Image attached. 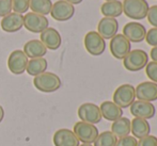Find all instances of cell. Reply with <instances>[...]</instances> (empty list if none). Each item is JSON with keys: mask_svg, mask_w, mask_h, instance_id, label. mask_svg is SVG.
<instances>
[{"mask_svg": "<svg viewBox=\"0 0 157 146\" xmlns=\"http://www.w3.org/2000/svg\"><path fill=\"white\" fill-rule=\"evenodd\" d=\"M23 51L25 52L27 58H44V56L47 54V48L40 39H31L24 45Z\"/></svg>", "mask_w": 157, "mask_h": 146, "instance_id": "20", "label": "cell"}, {"mask_svg": "<svg viewBox=\"0 0 157 146\" xmlns=\"http://www.w3.org/2000/svg\"><path fill=\"white\" fill-rule=\"evenodd\" d=\"M145 74L152 82L157 83V62H149L145 66Z\"/></svg>", "mask_w": 157, "mask_h": 146, "instance_id": "28", "label": "cell"}, {"mask_svg": "<svg viewBox=\"0 0 157 146\" xmlns=\"http://www.w3.org/2000/svg\"><path fill=\"white\" fill-rule=\"evenodd\" d=\"M28 62L29 60L23 50H14L8 58V68L12 74L21 75L26 72Z\"/></svg>", "mask_w": 157, "mask_h": 146, "instance_id": "11", "label": "cell"}, {"mask_svg": "<svg viewBox=\"0 0 157 146\" xmlns=\"http://www.w3.org/2000/svg\"><path fill=\"white\" fill-rule=\"evenodd\" d=\"M40 41L44 44L47 49L50 50H57L60 48L61 43H62V39H61V34L59 33L58 30L55 28H49L45 29L41 33L40 36Z\"/></svg>", "mask_w": 157, "mask_h": 146, "instance_id": "18", "label": "cell"}, {"mask_svg": "<svg viewBox=\"0 0 157 146\" xmlns=\"http://www.w3.org/2000/svg\"><path fill=\"white\" fill-rule=\"evenodd\" d=\"M47 67H48L47 60L45 58H36V59H31L28 62L26 70H27V73L30 76L35 77L45 73Z\"/></svg>", "mask_w": 157, "mask_h": 146, "instance_id": "24", "label": "cell"}, {"mask_svg": "<svg viewBox=\"0 0 157 146\" xmlns=\"http://www.w3.org/2000/svg\"><path fill=\"white\" fill-rule=\"evenodd\" d=\"M150 57H151L152 61L157 62V46H156V47H153L151 49V54H150Z\"/></svg>", "mask_w": 157, "mask_h": 146, "instance_id": "34", "label": "cell"}, {"mask_svg": "<svg viewBox=\"0 0 157 146\" xmlns=\"http://www.w3.org/2000/svg\"><path fill=\"white\" fill-rule=\"evenodd\" d=\"M65 1L70 2L71 4H73V6H75V4H79L80 2H82V0H65Z\"/></svg>", "mask_w": 157, "mask_h": 146, "instance_id": "35", "label": "cell"}, {"mask_svg": "<svg viewBox=\"0 0 157 146\" xmlns=\"http://www.w3.org/2000/svg\"><path fill=\"white\" fill-rule=\"evenodd\" d=\"M122 6L123 13L128 18L134 21L145 18L150 8L147 0H124Z\"/></svg>", "mask_w": 157, "mask_h": 146, "instance_id": "2", "label": "cell"}, {"mask_svg": "<svg viewBox=\"0 0 157 146\" xmlns=\"http://www.w3.org/2000/svg\"><path fill=\"white\" fill-rule=\"evenodd\" d=\"M49 21L46 16L29 12L24 16V27L32 33H42L48 28Z\"/></svg>", "mask_w": 157, "mask_h": 146, "instance_id": "10", "label": "cell"}, {"mask_svg": "<svg viewBox=\"0 0 157 146\" xmlns=\"http://www.w3.org/2000/svg\"><path fill=\"white\" fill-rule=\"evenodd\" d=\"M147 21L149 23L153 26L154 28H157V4H154V6H151L149 8V11H147Z\"/></svg>", "mask_w": 157, "mask_h": 146, "instance_id": "31", "label": "cell"}, {"mask_svg": "<svg viewBox=\"0 0 157 146\" xmlns=\"http://www.w3.org/2000/svg\"><path fill=\"white\" fill-rule=\"evenodd\" d=\"M79 146H93L92 144H82V145H79Z\"/></svg>", "mask_w": 157, "mask_h": 146, "instance_id": "37", "label": "cell"}, {"mask_svg": "<svg viewBox=\"0 0 157 146\" xmlns=\"http://www.w3.org/2000/svg\"><path fill=\"white\" fill-rule=\"evenodd\" d=\"M61 79L58 75L54 73L45 72L43 74L35 76L33 79V85L36 90L43 93H52L61 88Z\"/></svg>", "mask_w": 157, "mask_h": 146, "instance_id": "1", "label": "cell"}, {"mask_svg": "<svg viewBox=\"0 0 157 146\" xmlns=\"http://www.w3.org/2000/svg\"><path fill=\"white\" fill-rule=\"evenodd\" d=\"M137 144H138V140L136 138H134L132 136H127L118 139L116 146H137Z\"/></svg>", "mask_w": 157, "mask_h": 146, "instance_id": "29", "label": "cell"}, {"mask_svg": "<svg viewBox=\"0 0 157 146\" xmlns=\"http://www.w3.org/2000/svg\"><path fill=\"white\" fill-rule=\"evenodd\" d=\"M52 2V0H30V6L32 12L35 14H40L46 16L47 14H50Z\"/></svg>", "mask_w": 157, "mask_h": 146, "instance_id": "25", "label": "cell"}, {"mask_svg": "<svg viewBox=\"0 0 157 146\" xmlns=\"http://www.w3.org/2000/svg\"><path fill=\"white\" fill-rule=\"evenodd\" d=\"M12 13V0H0V17Z\"/></svg>", "mask_w": 157, "mask_h": 146, "instance_id": "30", "label": "cell"}, {"mask_svg": "<svg viewBox=\"0 0 157 146\" xmlns=\"http://www.w3.org/2000/svg\"><path fill=\"white\" fill-rule=\"evenodd\" d=\"M130 113L134 117L143 119H151L155 116L156 108L152 103L142 100H135L129 107Z\"/></svg>", "mask_w": 157, "mask_h": 146, "instance_id": "12", "label": "cell"}, {"mask_svg": "<svg viewBox=\"0 0 157 146\" xmlns=\"http://www.w3.org/2000/svg\"><path fill=\"white\" fill-rule=\"evenodd\" d=\"M3 117H4V110L1 107V105H0V123L3 121Z\"/></svg>", "mask_w": 157, "mask_h": 146, "instance_id": "36", "label": "cell"}, {"mask_svg": "<svg viewBox=\"0 0 157 146\" xmlns=\"http://www.w3.org/2000/svg\"><path fill=\"white\" fill-rule=\"evenodd\" d=\"M106 1H113V0H106Z\"/></svg>", "mask_w": 157, "mask_h": 146, "instance_id": "38", "label": "cell"}, {"mask_svg": "<svg viewBox=\"0 0 157 146\" xmlns=\"http://www.w3.org/2000/svg\"><path fill=\"white\" fill-rule=\"evenodd\" d=\"M111 132L118 139L127 137L130 133V119L128 117L122 116L121 118L117 119L111 125Z\"/></svg>", "mask_w": 157, "mask_h": 146, "instance_id": "23", "label": "cell"}, {"mask_svg": "<svg viewBox=\"0 0 157 146\" xmlns=\"http://www.w3.org/2000/svg\"><path fill=\"white\" fill-rule=\"evenodd\" d=\"M136 91V98L138 100L153 103L157 100V83L152 81L141 82L135 88Z\"/></svg>", "mask_w": 157, "mask_h": 146, "instance_id": "14", "label": "cell"}, {"mask_svg": "<svg viewBox=\"0 0 157 146\" xmlns=\"http://www.w3.org/2000/svg\"><path fill=\"white\" fill-rule=\"evenodd\" d=\"M77 114H78V117L81 122L92 124V125L98 124L103 118L99 107L93 103H85L80 105Z\"/></svg>", "mask_w": 157, "mask_h": 146, "instance_id": "8", "label": "cell"}, {"mask_svg": "<svg viewBox=\"0 0 157 146\" xmlns=\"http://www.w3.org/2000/svg\"><path fill=\"white\" fill-rule=\"evenodd\" d=\"M0 26L4 32H17L24 27V15L18 13H10L6 16L2 17Z\"/></svg>", "mask_w": 157, "mask_h": 146, "instance_id": "17", "label": "cell"}, {"mask_svg": "<svg viewBox=\"0 0 157 146\" xmlns=\"http://www.w3.org/2000/svg\"><path fill=\"white\" fill-rule=\"evenodd\" d=\"M52 142L55 146H79L80 142L75 136L73 130L62 128L57 130L52 137Z\"/></svg>", "mask_w": 157, "mask_h": 146, "instance_id": "16", "label": "cell"}, {"mask_svg": "<svg viewBox=\"0 0 157 146\" xmlns=\"http://www.w3.org/2000/svg\"><path fill=\"white\" fill-rule=\"evenodd\" d=\"M119 23L117 18L103 17L97 25V33L104 39H111L114 35L118 34Z\"/></svg>", "mask_w": 157, "mask_h": 146, "instance_id": "15", "label": "cell"}, {"mask_svg": "<svg viewBox=\"0 0 157 146\" xmlns=\"http://www.w3.org/2000/svg\"><path fill=\"white\" fill-rule=\"evenodd\" d=\"M113 103L118 105L121 109L129 108L130 105L136 100V91L135 87L129 83L120 85L117 88V90L113 93Z\"/></svg>", "mask_w": 157, "mask_h": 146, "instance_id": "5", "label": "cell"}, {"mask_svg": "<svg viewBox=\"0 0 157 146\" xmlns=\"http://www.w3.org/2000/svg\"><path fill=\"white\" fill-rule=\"evenodd\" d=\"M145 41L150 46L156 47L157 46V28H151L149 31H147L145 35Z\"/></svg>", "mask_w": 157, "mask_h": 146, "instance_id": "32", "label": "cell"}, {"mask_svg": "<svg viewBox=\"0 0 157 146\" xmlns=\"http://www.w3.org/2000/svg\"><path fill=\"white\" fill-rule=\"evenodd\" d=\"M73 132L79 142H82V144H92L96 138L98 137L99 131L95 125L89 123H85V122H77L74 125L73 128Z\"/></svg>", "mask_w": 157, "mask_h": 146, "instance_id": "4", "label": "cell"}, {"mask_svg": "<svg viewBox=\"0 0 157 146\" xmlns=\"http://www.w3.org/2000/svg\"><path fill=\"white\" fill-rule=\"evenodd\" d=\"M151 132V125L147 119L134 117L130 121V133L136 139H142L149 136Z\"/></svg>", "mask_w": 157, "mask_h": 146, "instance_id": "21", "label": "cell"}, {"mask_svg": "<svg viewBox=\"0 0 157 146\" xmlns=\"http://www.w3.org/2000/svg\"><path fill=\"white\" fill-rule=\"evenodd\" d=\"M149 54L142 49L130 50L129 54L123 59V65L129 72H139L149 63Z\"/></svg>", "mask_w": 157, "mask_h": 146, "instance_id": "3", "label": "cell"}, {"mask_svg": "<svg viewBox=\"0 0 157 146\" xmlns=\"http://www.w3.org/2000/svg\"><path fill=\"white\" fill-rule=\"evenodd\" d=\"M109 49L113 58L123 60L132 50V43L123 34L118 33L110 39Z\"/></svg>", "mask_w": 157, "mask_h": 146, "instance_id": "6", "label": "cell"}, {"mask_svg": "<svg viewBox=\"0 0 157 146\" xmlns=\"http://www.w3.org/2000/svg\"><path fill=\"white\" fill-rule=\"evenodd\" d=\"M122 34L130 43H140L144 41L147 29L142 24L137 23V21H130L124 26Z\"/></svg>", "mask_w": 157, "mask_h": 146, "instance_id": "13", "label": "cell"}, {"mask_svg": "<svg viewBox=\"0 0 157 146\" xmlns=\"http://www.w3.org/2000/svg\"><path fill=\"white\" fill-rule=\"evenodd\" d=\"M101 12L104 17H110V18H117L123 14V6L122 2L119 0L113 1H105L101 6Z\"/></svg>", "mask_w": 157, "mask_h": 146, "instance_id": "22", "label": "cell"}, {"mask_svg": "<svg viewBox=\"0 0 157 146\" xmlns=\"http://www.w3.org/2000/svg\"><path fill=\"white\" fill-rule=\"evenodd\" d=\"M118 138L111 131H104L98 134L93 146H116Z\"/></svg>", "mask_w": 157, "mask_h": 146, "instance_id": "26", "label": "cell"}, {"mask_svg": "<svg viewBox=\"0 0 157 146\" xmlns=\"http://www.w3.org/2000/svg\"><path fill=\"white\" fill-rule=\"evenodd\" d=\"M85 47L86 50L91 56L98 57L104 54L106 49V42L101 35L97 33V31H90L85 36Z\"/></svg>", "mask_w": 157, "mask_h": 146, "instance_id": "7", "label": "cell"}, {"mask_svg": "<svg viewBox=\"0 0 157 146\" xmlns=\"http://www.w3.org/2000/svg\"><path fill=\"white\" fill-rule=\"evenodd\" d=\"M137 146H157V137L149 134L144 138L139 139Z\"/></svg>", "mask_w": 157, "mask_h": 146, "instance_id": "33", "label": "cell"}, {"mask_svg": "<svg viewBox=\"0 0 157 146\" xmlns=\"http://www.w3.org/2000/svg\"><path fill=\"white\" fill-rule=\"evenodd\" d=\"M101 116L109 122H114L123 116V109H121L113 101H103L99 106Z\"/></svg>", "mask_w": 157, "mask_h": 146, "instance_id": "19", "label": "cell"}, {"mask_svg": "<svg viewBox=\"0 0 157 146\" xmlns=\"http://www.w3.org/2000/svg\"><path fill=\"white\" fill-rule=\"evenodd\" d=\"M30 6V0H12V10L14 13H27Z\"/></svg>", "mask_w": 157, "mask_h": 146, "instance_id": "27", "label": "cell"}, {"mask_svg": "<svg viewBox=\"0 0 157 146\" xmlns=\"http://www.w3.org/2000/svg\"><path fill=\"white\" fill-rule=\"evenodd\" d=\"M75 14V6L65 0H58L52 6L50 15L57 21H70Z\"/></svg>", "mask_w": 157, "mask_h": 146, "instance_id": "9", "label": "cell"}]
</instances>
